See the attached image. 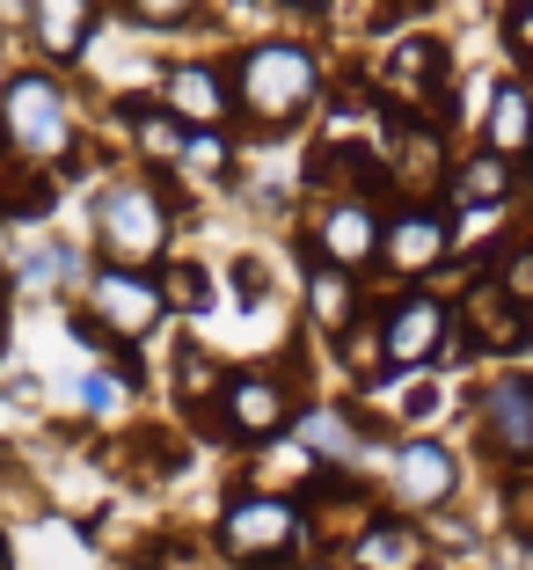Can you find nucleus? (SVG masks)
I'll list each match as a JSON object with an SVG mask.
<instances>
[{
    "instance_id": "nucleus-34",
    "label": "nucleus",
    "mask_w": 533,
    "mask_h": 570,
    "mask_svg": "<svg viewBox=\"0 0 533 570\" xmlns=\"http://www.w3.org/2000/svg\"><path fill=\"white\" fill-rule=\"evenodd\" d=\"M8 322H16V278L0 271V358H8V344H16V330H8Z\"/></svg>"
},
{
    "instance_id": "nucleus-38",
    "label": "nucleus",
    "mask_w": 533,
    "mask_h": 570,
    "mask_svg": "<svg viewBox=\"0 0 533 570\" xmlns=\"http://www.w3.org/2000/svg\"><path fill=\"white\" fill-rule=\"evenodd\" d=\"M526 8H533V0H526Z\"/></svg>"
},
{
    "instance_id": "nucleus-26",
    "label": "nucleus",
    "mask_w": 533,
    "mask_h": 570,
    "mask_svg": "<svg viewBox=\"0 0 533 570\" xmlns=\"http://www.w3.org/2000/svg\"><path fill=\"white\" fill-rule=\"evenodd\" d=\"M67 387H73V403H81L88 417H110L117 395H125V373H117V366H88V373H73Z\"/></svg>"
},
{
    "instance_id": "nucleus-2",
    "label": "nucleus",
    "mask_w": 533,
    "mask_h": 570,
    "mask_svg": "<svg viewBox=\"0 0 533 570\" xmlns=\"http://www.w3.org/2000/svg\"><path fill=\"white\" fill-rule=\"evenodd\" d=\"M0 139L16 147V161L73 176V102H67V88L51 81V73L16 67L8 88H0Z\"/></svg>"
},
{
    "instance_id": "nucleus-7",
    "label": "nucleus",
    "mask_w": 533,
    "mask_h": 570,
    "mask_svg": "<svg viewBox=\"0 0 533 570\" xmlns=\"http://www.w3.org/2000/svg\"><path fill=\"white\" fill-rule=\"evenodd\" d=\"M483 446L490 461L533 469V373H497L483 387Z\"/></svg>"
},
{
    "instance_id": "nucleus-21",
    "label": "nucleus",
    "mask_w": 533,
    "mask_h": 570,
    "mask_svg": "<svg viewBox=\"0 0 533 570\" xmlns=\"http://www.w3.org/2000/svg\"><path fill=\"white\" fill-rule=\"evenodd\" d=\"M453 190H461L467 213H497L504 190H512V161H497V154H475V161L453 176Z\"/></svg>"
},
{
    "instance_id": "nucleus-1",
    "label": "nucleus",
    "mask_w": 533,
    "mask_h": 570,
    "mask_svg": "<svg viewBox=\"0 0 533 570\" xmlns=\"http://www.w3.org/2000/svg\"><path fill=\"white\" fill-rule=\"evenodd\" d=\"M315 96H322V59L307 45L270 37V45H249L234 59V102L249 110L256 132H293L315 110Z\"/></svg>"
},
{
    "instance_id": "nucleus-8",
    "label": "nucleus",
    "mask_w": 533,
    "mask_h": 570,
    "mask_svg": "<svg viewBox=\"0 0 533 570\" xmlns=\"http://www.w3.org/2000/svg\"><path fill=\"white\" fill-rule=\"evenodd\" d=\"M219 424L234 439H278L293 424V387L278 373H227L219 381Z\"/></svg>"
},
{
    "instance_id": "nucleus-5",
    "label": "nucleus",
    "mask_w": 533,
    "mask_h": 570,
    "mask_svg": "<svg viewBox=\"0 0 533 570\" xmlns=\"http://www.w3.org/2000/svg\"><path fill=\"white\" fill-rule=\"evenodd\" d=\"M300 541H307L300 504L278 498V490H241V498H227V512H219V549H227L234 563H278V556H293Z\"/></svg>"
},
{
    "instance_id": "nucleus-19",
    "label": "nucleus",
    "mask_w": 533,
    "mask_h": 570,
    "mask_svg": "<svg viewBox=\"0 0 533 570\" xmlns=\"http://www.w3.org/2000/svg\"><path fill=\"white\" fill-rule=\"evenodd\" d=\"M125 118H132V147L147 154L154 168L184 161V139H190V125H184V118H168V110H147V102H125Z\"/></svg>"
},
{
    "instance_id": "nucleus-17",
    "label": "nucleus",
    "mask_w": 533,
    "mask_h": 570,
    "mask_svg": "<svg viewBox=\"0 0 533 570\" xmlns=\"http://www.w3.org/2000/svg\"><path fill=\"white\" fill-rule=\"evenodd\" d=\"M45 205H51V184L37 176L30 161H16V154H0V219L8 227H22V219H45Z\"/></svg>"
},
{
    "instance_id": "nucleus-28",
    "label": "nucleus",
    "mask_w": 533,
    "mask_h": 570,
    "mask_svg": "<svg viewBox=\"0 0 533 570\" xmlns=\"http://www.w3.org/2000/svg\"><path fill=\"white\" fill-rule=\"evenodd\" d=\"M176 373H184V395H219V366L198 352V344H184V352H176Z\"/></svg>"
},
{
    "instance_id": "nucleus-37",
    "label": "nucleus",
    "mask_w": 533,
    "mask_h": 570,
    "mask_svg": "<svg viewBox=\"0 0 533 570\" xmlns=\"http://www.w3.org/2000/svg\"><path fill=\"white\" fill-rule=\"evenodd\" d=\"M307 570H322V563H307Z\"/></svg>"
},
{
    "instance_id": "nucleus-33",
    "label": "nucleus",
    "mask_w": 533,
    "mask_h": 570,
    "mask_svg": "<svg viewBox=\"0 0 533 570\" xmlns=\"http://www.w3.org/2000/svg\"><path fill=\"white\" fill-rule=\"evenodd\" d=\"M504 504H512V527H519V534H533V469L512 483V498H504Z\"/></svg>"
},
{
    "instance_id": "nucleus-12",
    "label": "nucleus",
    "mask_w": 533,
    "mask_h": 570,
    "mask_svg": "<svg viewBox=\"0 0 533 570\" xmlns=\"http://www.w3.org/2000/svg\"><path fill=\"white\" fill-rule=\"evenodd\" d=\"M461 490V461L438 439H402L395 446V498L417 504V512H438V504Z\"/></svg>"
},
{
    "instance_id": "nucleus-4",
    "label": "nucleus",
    "mask_w": 533,
    "mask_h": 570,
    "mask_svg": "<svg viewBox=\"0 0 533 570\" xmlns=\"http://www.w3.org/2000/svg\"><path fill=\"white\" fill-rule=\"evenodd\" d=\"M81 315L96 322L102 336H110L117 352H139V344H147V336L168 322V307H161V285H154L147 271L102 264V271H88V301H81Z\"/></svg>"
},
{
    "instance_id": "nucleus-15",
    "label": "nucleus",
    "mask_w": 533,
    "mask_h": 570,
    "mask_svg": "<svg viewBox=\"0 0 533 570\" xmlns=\"http://www.w3.org/2000/svg\"><path fill=\"white\" fill-rule=\"evenodd\" d=\"M483 139L497 161H533V96L519 81H497V96L483 110Z\"/></svg>"
},
{
    "instance_id": "nucleus-14",
    "label": "nucleus",
    "mask_w": 533,
    "mask_h": 570,
    "mask_svg": "<svg viewBox=\"0 0 533 570\" xmlns=\"http://www.w3.org/2000/svg\"><path fill=\"white\" fill-rule=\"evenodd\" d=\"M381 81H387L395 102H424L438 81H446V45H438V37H402V45L387 51Z\"/></svg>"
},
{
    "instance_id": "nucleus-13",
    "label": "nucleus",
    "mask_w": 533,
    "mask_h": 570,
    "mask_svg": "<svg viewBox=\"0 0 533 570\" xmlns=\"http://www.w3.org/2000/svg\"><path fill=\"white\" fill-rule=\"evenodd\" d=\"M102 22V0H30V45L51 67H73Z\"/></svg>"
},
{
    "instance_id": "nucleus-6",
    "label": "nucleus",
    "mask_w": 533,
    "mask_h": 570,
    "mask_svg": "<svg viewBox=\"0 0 533 570\" xmlns=\"http://www.w3.org/2000/svg\"><path fill=\"white\" fill-rule=\"evenodd\" d=\"M446 256H453L446 213H432V205H402L395 219H381V264H387V278H424V271H438Z\"/></svg>"
},
{
    "instance_id": "nucleus-9",
    "label": "nucleus",
    "mask_w": 533,
    "mask_h": 570,
    "mask_svg": "<svg viewBox=\"0 0 533 570\" xmlns=\"http://www.w3.org/2000/svg\"><path fill=\"white\" fill-rule=\"evenodd\" d=\"M446 336H453V307L432 301V293H409V301H395L387 322H381V358L387 366H432V358L446 352Z\"/></svg>"
},
{
    "instance_id": "nucleus-27",
    "label": "nucleus",
    "mask_w": 533,
    "mask_h": 570,
    "mask_svg": "<svg viewBox=\"0 0 533 570\" xmlns=\"http://www.w3.org/2000/svg\"><path fill=\"white\" fill-rule=\"evenodd\" d=\"M184 168H190V176H205V184H219V176L234 168V147L219 132H190L184 139Z\"/></svg>"
},
{
    "instance_id": "nucleus-10",
    "label": "nucleus",
    "mask_w": 533,
    "mask_h": 570,
    "mask_svg": "<svg viewBox=\"0 0 533 570\" xmlns=\"http://www.w3.org/2000/svg\"><path fill=\"white\" fill-rule=\"evenodd\" d=\"M315 249L329 256V271H366L381 256V205L373 198H329L315 213Z\"/></svg>"
},
{
    "instance_id": "nucleus-23",
    "label": "nucleus",
    "mask_w": 533,
    "mask_h": 570,
    "mask_svg": "<svg viewBox=\"0 0 533 570\" xmlns=\"http://www.w3.org/2000/svg\"><path fill=\"white\" fill-rule=\"evenodd\" d=\"M307 307H315V322L329 336L351 330V307H358V293H351V271H315V285H307Z\"/></svg>"
},
{
    "instance_id": "nucleus-25",
    "label": "nucleus",
    "mask_w": 533,
    "mask_h": 570,
    "mask_svg": "<svg viewBox=\"0 0 533 570\" xmlns=\"http://www.w3.org/2000/svg\"><path fill=\"white\" fill-rule=\"evenodd\" d=\"M467 315L483 322V344H519V315H512V301H504V293H490V285H475V293H467Z\"/></svg>"
},
{
    "instance_id": "nucleus-11",
    "label": "nucleus",
    "mask_w": 533,
    "mask_h": 570,
    "mask_svg": "<svg viewBox=\"0 0 533 570\" xmlns=\"http://www.w3.org/2000/svg\"><path fill=\"white\" fill-rule=\"evenodd\" d=\"M161 96H168V118H184L190 132H219V118L234 110V81L213 67V59H184V67H168Z\"/></svg>"
},
{
    "instance_id": "nucleus-20",
    "label": "nucleus",
    "mask_w": 533,
    "mask_h": 570,
    "mask_svg": "<svg viewBox=\"0 0 533 570\" xmlns=\"http://www.w3.org/2000/svg\"><path fill=\"white\" fill-rule=\"evenodd\" d=\"M73 271H81V249L73 242H30L16 264V285H30V293H51V285H67Z\"/></svg>"
},
{
    "instance_id": "nucleus-32",
    "label": "nucleus",
    "mask_w": 533,
    "mask_h": 570,
    "mask_svg": "<svg viewBox=\"0 0 533 570\" xmlns=\"http://www.w3.org/2000/svg\"><path fill=\"white\" fill-rule=\"evenodd\" d=\"M264 293H270L264 264H234V301H241V307H264Z\"/></svg>"
},
{
    "instance_id": "nucleus-3",
    "label": "nucleus",
    "mask_w": 533,
    "mask_h": 570,
    "mask_svg": "<svg viewBox=\"0 0 533 570\" xmlns=\"http://www.w3.org/2000/svg\"><path fill=\"white\" fill-rule=\"evenodd\" d=\"M96 242L110 264H154L168 249V198L147 184V176H110L96 190Z\"/></svg>"
},
{
    "instance_id": "nucleus-22",
    "label": "nucleus",
    "mask_w": 533,
    "mask_h": 570,
    "mask_svg": "<svg viewBox=\"0 0 533 570\" xmlns=\"http://www.w3.org/2000/svg\"><path fill=\"white\" fill-rule=\"evenodd\" d=\"M358 446H366V439H358V424H351L344 410H315V417H307V461H315V469L351 461Z\"/></svg>"
},
{
    "instance_id": "nucleus-35",
    "label": "nucleus",
    "mask_w": 533,
    "mask_h": 570,
    "mask_svg": "<svg viewBox=\"0 0 533 570\" xmlns=\"http://www.w3.org/2000/svg\"><path fill=\"white\" fill-rule=\"evenodd\" d=\"M512 45L533 51V8H519V16H512Z\"/></svg>"
},
{
    "instance_id": "nucleus-24",
    "label": "nucleus",
    "mask_w": 533,
    "mask_h": 570,
    "mask_svg": "<svg viewBox=\"0 0 533 570\" xmlns=\"http://www.w3.org/2000/svg\"><path fill=\"white\" fill-rule=\"evenodd\" d=\"M154 285H161V307H168V315H205V307H213V278H205L198 264H168Z\"/></svg>"
},
{
    "instance_id": "nucleus-30",
    "label": "nucleus",
    "mask_w": 533,
    "mask_h": 570,
    "mask_svg": "<svg viewBox=\"0 0 533 570\" xmlns=\"http://www.w3.org/2000/svg\"><path fill=\"white\" fill-rule=\"evenodd\" d=\"M438 410H446V387H432V381H417L409 395H402V417H409V424H432Z\"/></svg>"
},
{
    "instance_id": "nucleus-16",
    "label": "nucleus",
    "mask_w": 533,
    "mask_h": 570,
    "mask_svg": "<svg viewBox=\"0 0 533 570\" xmlns=\"http://www.w3.org/2000/svg\"><path fill=\"white\" fill-rule=\"evenodd\" d=\"M351 563L358 570H424L432 549H424V534L409 520H373L366 534H358V549H351Z\"/></svg>"
},
{
    "instance_id": "nucleus-29",
    "label": "nucleus",
    "mask_w": 533,
    "mask_h": 570,
    "mask_svg": "<svg viewBox=\"0 0 533 570\" xmlns=\"http://www.w3.org/2000/svg\"><path fill=\"white\" fill-rule=\"evenodd\" d=\"M497 293H504V301H512V307H533V249H519L512 264H504Z\"/></svg>"
},
{
    "instance_id": "nucleus-18",
    "label": "nucleus",
    "mask_w": 533,
    "mask_h": 570,
    "mask_svg": "<svg viewBox=\"0 0 533 570\" xmlns=\"http://www.w3.org/2000/svg\"><path fill=\"white\" fill-rule=\"evenodd\" d=\"M387 147H395L387 168H395L402 184H424V176L438 168V154H446V139H438L424 118H395V125H387Z\"/></svg>"
},
{
    "instance_id": "nucleus-36",
    "label": "nucleus",
    "mask_w": 533,
    "mask_h": 570,
    "mask_svg": "<svg viewBox=\"0 0 533 570\" xmlns=\"http://www.w3.org/2000/svg\"><path fill=\"white\" fill-rule=\"evenodd\" d=\"M293 8H322V0H293Z\"/></svg>"
},
{
    "instance_id": "nucleus-31",
    "label": "nucleus",
    "mask_w": 533,
    "mask_h": 570,
    "mask_svg": "<svg viewBox=\"0 0 533 570\" xmlns=\"http://www.w3.org/2000/svg\"><path fill=\"white\" fill-rule=\"evenodd\" d=\"M205 0H132V16L139 22H190Z\"/></svg>"
}]
</instances>
